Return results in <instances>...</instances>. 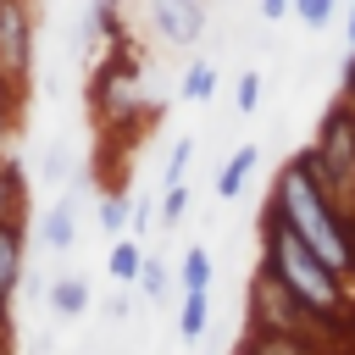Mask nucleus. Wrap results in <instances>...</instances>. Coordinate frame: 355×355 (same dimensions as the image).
<instances>
[{
    "label": "nucleus",
    "instance_id": "423d86ee",
    "mask_svg": "<svg viewBox=\"0 0 355 355\" xmlns=\"http://www.w3.org/2000/svg\"><path fill=\"white\" fill-rule=\"evenodd\" d=\"M144 17L178 50L183 44H200V33H205V0H144Z\"/></svg>",
    "mask_w": 355,
    "mask_h": 355
},
{
    "label": "nucleus",
    "instance_id": "6ab92c4d",
    "mask_svg": "<svg viewBox=\"0 0 355 355\" xmlns=\"http://www.w3.org/2000/svg\"><path fill=\"white\" fill-rule=\"evenodd\" d=\"M189 161H194V139H178V144L166 150V172H161V183H166V189H178V183H183V172H189Z\"/></svg>",
    "mask_w": 355,
    "mask_h": 355
},
{
    "label": "nucleus",
    "instance_id": "39448f33",
    "mask_svg": "<svg viewBox=\"0 0 355 355\" xmlns=\"http://www.w3.org/2000/svg\"><path fill=\"white\" fill-rule=\"evenodd\" d=\"M33 72V6L28 0H6L0 6V78L22 94Z\"/></svg>",
    "mask_w": 355,
    "mask_h": 355
},
{
    "label": "nucleus",
    "instance_id": "cd10ccee",
    "mask_svg": "<svg viewBox=\"0 0 355 355\" xmlns=\"http://www.w3.org/2000/svg\"><path fill=\"white\" fill-rule=\"evenodd\" d=\"M0 6H6V0H0Z\"/></svg>",
    "mask_w": 355,
    "mask_h": 355
},
{
    "label": "nucleus",
    "instance_id": "bb28decb",
    "mask_svg": "<svg viewBox=\"0 0 355 355\" xmlns=\"http://www.w3.org/2000/svg\"><path fill=\"white\" fill-rule=\"evenodd\" d=\"M0 355H11V316H0Z\"/></svg>",
    "mask_w": 355,
    "mask_h": 355
},
{
    "label": "nucleus",
    "instance_id": "dca6fc26",
    "mask_svg": "<svg viewBox=\"0 0 355 355\" xmlns=\"http://www.w3.org/2000/svg\"><path fill=\"white\" fill-rule=\"evenodd\" d=\"M205 327H211V294H183V305H178V338L200 344Z\"/></svg>",
    "mask_w": 355,
    "mask_h": 355
},
{
    "label": "nucleus",
    "instance_id": "f257e3e1",
    "mask_svg": "<svg viewBox=\"0 0 355 355\" xmlns=\"http://www.w3.org/2000/svg\"><path fill=\"white\" fill-rule=\"evenodd\" d=\"M300 244H311V255L333 272V277H344L349 288H355V250H349V222H344V211L327 200V189L311 178V166H305V155H294L283 172H277V189H272V205H266Z\"/></svg>",
    "mask_w": 355,
    "mask_h": 355
},
{
    "label": "nucleus",
    "instance_id": "2eb2a0df",
    "mask_svg": "<svg viewBox=\"0 0 355 355\" xmlns=\"http://www.w3.org/2000/svg\"><path fill=\"white\" fill-rule=\"evenodd\" d=\"M50 311H55L61 322H78V316L89 311V283H83V277H55V283H50Z\"/></svg>",
    "mask_w": 355,
    "mask_h": 355
},
{
    "label": "nucleus",
    "instance_id": "20e7f679",
    "mask_svg": "<svg viewBox=\"0 0 355 355\" xmlns=\"http://www.w3.org/2000/svg\"><path fill=\"white\" fill-rule=\"evenodd\" d=\"M250 327L255 333H294V338H322L327 333V322H316L277 277H266V272H255V283H250Z\"/></svg>",
    "mask_w": 355,
    "mask_h": 355
},
{
    "label": "nucleus",
    "instance_id": "a211bd4d",
    "mask_svg": "<svg viewBox=\"0 0 355 355\" xmlns=\"http://www.w3.org/2000/svg\"><path fill=\"white\" fill-rule=\"evenodd\" d=\"M233 105H239V116H255V111H261V72H239Z\"/></svg>",
    "mask_w": 355,
    "mask_h": 355
},
{
    "label": "nucleus",
    "instance_id": "412c9836",
    "mask_svg": "<svg viewBox=\"0 0 355 355\" xmlns=\"http://www.w3.org/2000/svg\"><path fill=\"white\" fill-rule=\"evenodd\" d=\"M183 211H189V183H178V189H166V194H161V222H166V227H178V222H183Z\"/></svg>",
    "mask_w": 355,
    "mask_h": 355
},
{
    "label": "nucleus",
    "instance_id": "aec40b11",
    "mask_svg": "<svg viewBox=\"0 0 355 355\" xmlns=\"http://www.w3.org/2000/svg\"><path fill=\"white\" fill-rule=\"evenodd\" d=\"M333 11H338V0H294V17H300L305 28H327Z\"/></svg>",
    "mask_w": 355,
    "mask_h": 355
},
{
    "label": "nucleus",
    "instance_id": "0eeeda50",
    "mask_svg": "<svg viewBox=\"0 0 355 355\" xmlns=\"http://www.w3.org/2000/svg\"><path fill=\"white\" fill-rule=\"evenodd\" d=\"M22 272H28V227H0V316H11Z\"/></svg>",
    "mask_w": 355,
    "mask_h": 355
},
{
    "label": "nucleus",
    "instance_id": "b1692460",
    "mask_svg": "<svg viewBox=\"0 0 355 355\" xmlns=\"http://www.w3.org/2000/svg\"><path fill=\"white\" fill-rule=\"evenodd\" d=\"M294 11V0H261V17L266 22H277V17H288Z\"/></svg>",
    "mask_w": 355,
    "mask_h": 355
},
{
    "label": "nucleus",
    "instance_id": "f03ea898",
    "mask_svg": "<svg viewBox=\"0 0 355 355\" xmlns=\"http://www.w3.org/2000/svg\"><path fill=\"white\" fill-rule=\"evenodd\" d=\"M261 272L277 277V283H283L316 322L338 327V322L349 316V283L333 277V272L311 255V244H300L272 211H261Z\"/></svg>",
    "mask_w": 355,
    "mask_h": 355
},
{
    "label": "nucleus",
    "instance_id": "7ed1b4c3",
    "mask_svg": "<svg viewBox=\"0 0 355 355\" xmlns=\"http://www.w3.org/2000/svg\"><path fill=\"white\" fill-rule=\"evenodd\" d=\"M89 111H94L100 128H133V122H144L155 111L150 94H144V67H139L133 44L105 50V61L89 78Z\"/></svg>",
    "mask_w": 355,
    "mask_h": 355
},
{
    "label": "nucleus",
    "instance_id": "a878e982",
    "mask_svg": "<svg viewBox=\"0 0 355 355\" xmlns=\"http://www.w3.org/2000/svg\"><path fill=\"white\" fill-rule=\"evenodd\" d=\"M344 39H349V55H355V0H344Z\"/></svg>",
    "mask_w": 355,
    "mask_h": 355
},
{
    "label": "nucleus",
    "instance_id": "6e6552de",
    "mask_svg": "<svg viewBox=\"0 0 355 355\" xmlns=\"http://www.w3.org/2000/svg\"><path fill=\"white\" fill-rule=\"evenodd\" d=\"M239 355H333L322 338H294V333H244Z\"/></svg>",
    "mask_w": 355,
    "mask_h": 355
},
{
    "label": "nucleus",
    "instance_id": "5701e85b",
    "mask_svg": "<svg viewBox=\"0 0 355 355\" xmlns=\"http://www.w3.org/2000/svg\"><path fill=\"white\" fill-rule=\"evenodd\" d=\"M17 111H22V94H17V89L0 78V144L11 139V122H17Z\"/></svg>",
    "mask_w": 355,
    "mask_h": 355
},
{
    "label": "nucleus",
    "instance_id": "f8f14e48",
    "mask_svg": "<svg viewBox=\"0 0 355 355\" xmlns=\"http://www.w3.org/2000/svg\"><path fill=\"white\" fill-rule=\"evenodd\" d=\"M211 277H216V261L205 244H189L183 261H178V288L183 294H211Z\"/></svg>",
    "mask_w": 355,
    "mask_h": 355
},
{
    "label": "nucleus",
    "instance_id": "1a4fd4ad",
    "mask_svg": "<svg viewBox=\"0 0 355 355\" xmlns=\"http://www.w3.org/2000/svg\"><path fill=\"white\" fill-rule=\"evenodd\" d=\"M22 216H28V178L17 161L0 155V227H28Z\"/></svg>",
    "mask_w": 355,
    "mask_h": 355
},
{
    "label": "nucleus",
    "instance_id": "9d476101",
    "mask_svg": "<svg viewBox=\"0 0 355 355\" xmlns=\"http://www.w3.org/2000/svg\"><path fill=\"white\" fill-rule=\"evenodd\" d=\"M255 161H261V150H255V144H239V150L216 166V183H211V189H216V200H239V194H244V183H250V172H255Z\"/></svg>",
    "mask_w": 355,
    "mask_h": 355
},
{
    "label": "nucleus",
    "instance_id": "4468645a",
    "mask_svg": "<svg viewBox=\"0 0 355 355\" xmlns=\"http://www.w3.org/2000/svg\"><path fill=\"white\" fill-rule=\"evenodd\" d=\"M144 244L139 239H116L111 244V255H105V272H111V283H139V272H144Z\"/></svg>",
    "mask_w": 355,
    "mask_h": 355
},
{
    "label": "nucleus",
    "instance_id": "393cba45",
    "mask_svg": "<svg viewBox=\"0 0 355 355\" xmlns=\"http://www.w3.org/2000/svg\"><path fill=\"white\" fill-rule=\"evenodd\" d=\"M150 216H155V205H150V200H139V205H133V233H144V227H150Z\"/></svg>",
    "mask_w": 355,
    "mask_h": 355
},
{
    "label": "nucleus",
    "instance_id": "9b49d317",
    "mask_svg": "<svg viewBox=\"0 0 355 355\" xmlns=\"http://www.w3.org/2000/svg\"><path fill=\"white\" fill-rule=\"evenodd\" d=\"M39 239H44V250H55V255H67V250L78 244V216H72V200H55V205L44 211Z\"/></svg>",
    "mask_w": 355,
    "mask_h": 355
},
{
    "label": "nucleus",
    "instance_id": "ddd939ff",
    "mask_svg": "<svg viewBox=\"0 0 355 355\" xmlns=\"http://www.w3.org/2000/svg\"><path fill=\"white\" fill-rule=\"evenodd\" d=\"M94 216H100V233L116 244V239H128V227H133V205H128V194L122 189H105L100 194V205H94Z\"/></svg>",
    "mask_w": 355,
    "mask_h": 355
},
{
    "label": "nucleus",
    "instance_id": "4be33fe9",
    "mask_svg": "<svg viewBox=\"0 0 355 355\" xmlns=\"http://www.w3.org/2000/svg\"><path fill=\"white\" fill-rule=\"evenodd\" d=\"M166 283H172V277H166V261H155V255H150V261H144V272H139V288H144L150 300H161V294H166Z\"/></svg>",
    "mask_w": 355,
    "mask_h": 355
},
{
    "label": "nucleus",
    "instance_id": "f3484780",
    "mask_svg": "<svg viewBox=\"0 0 355 355\" xmlns=\"http://www.w3.org/2000/svg\"><path fill=\"white\" fill-rule=\"evenodd\" d=\"M211 94H216V67H211V61H189V67H183V78H178V100L205 105Z\"/></svg>",
    "mask_w": 355,
    "mask_h": 355
}]
</instances>
